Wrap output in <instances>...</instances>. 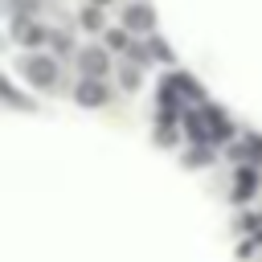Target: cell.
<instances>
[{
    "instance_id": "obj_1",
    "label": "cell",
    "mask_w": 262,
    "mask_h": 262,
    "mask_svg": "<svg viewBox=\"0 0 262 262\" xmlns=\"http://www.w3.org/2000/svg\"><path fill=\"white\" fill-rule=\"evenodd\" d=\"M25 78L33 86H53L57 82V66L49 57H25Z\"/></svg>"
},
{
    "instance_id": "obj_2",
    "label": "cell",
    "mask_w": 262,
    "mask_h": 262,
    "mask_svg": "<svg viewBox=\"0 0 262 262\" xmlns=\"http://www.w3.org/2000/svg\"><path fill=\"white\" fill-rule=\"evenodd\" d=\"M78 102H82V106H102V102H106V90H102L94 78H86V82L78 86Z\"/></svg>"
},
{
    "instance_id": "obj_3",
    "label": "cell",
    "mask_w": 262,
    "mask_h": 262,
    "mask_svg": "<svg viewBox=\"0 0 262 262\" xmlns=\"http://www.w3.org/2000/svg\"><path fill=\"white\" fill-rule=\"evenodd\" d=\"M127 29H131V33H147V29H151V8H147V4L127 8Z\"/></svg>"
},
{
    "instance_id": "obj_4",
    "label": "cell",
    "mask_w": 262,
    "mask_h": 262,
    "mask_svg": "<svg viewBox=\"0 0 262 262\" xmlns=\"http://www.w3.org/2000/svg\"><path fill=\"white\" fill-rule=\"evenodd\" d=\"M254 188H258L254 172H250V168H242V172H237V188H233V196H237V201H246V196H250Z\"/></svg>"
},
{
    "instance_id": "obj_5",
    "label": "cell",
    "mask_w": 262,
    "mask_h": 262,
    "mask_svg": "<svg viewBox=\"0 0 262 262\" xmlns=\"http://www.w3.org/2000/svg\"><path fill=\"white\" fill-rule=\"evenodd\" d=\"M82 66H86V74H102L106 70V57L102 53H82Z\"/></svg>"
},
{
    "instance_id": "obj_6",
    "label": "cell",
    "mask_w": 262,
    "mask_h": 262,
    "mask_svg": "<svg viewBox=\"0 0 262 262\" xmlns=\"http://www.w3.org/2000/svg\"><path fill=\"white\" fill-rule=\"evenodd\" d=\"M82 25H86V29H98V25H102V12H98V8H86V12H82Z\"/></svg>"
},
{
    "instance_id": "obj_7",
    "label": "cell",
    "mask_w": 262,
    "mask_h": 262,
    "mask_svg": "<svg viewBox=\"0 0 262 262\" xmlns=\"http://www.w3.org/2000/svg\"><path fill=\"white\" fill-rule=\"evenodd\" d=\"M53 45H57V53H70V49H74V41H70V37H61V33L53 37Z\"/></svg>"
},
{
    "instance_id": "obj_8",
    "label": "cell",
    "mask_w": 262,
    "mask_h": 262,
    "mask_svg": "<svg viewBox=\"0 0 262 262\" xmlns=\"http://www.w3.org/2000/svg\"><path fill=\"white\" fill-rule=\"evenodd\" d=\"M123 86L135 90V86H139V74H135V70H123Z\"/></svg>"
},
{
    "instance_id": "obj_9",
    "label": "cell",
    "mask_w": 262,
    "mask_h": 262,
    "mask_svg": "<svg viewBox=\"0 0 262 262\" xmlns=\"http://www.w3.org/2000/svg\"><path fill=\"white\" fill-rule=\"evenodd\" d=\"M209 160H213L209 151H188V164H209Z\"/></svg>"
},
{
    "instance_id": "obj_10",
    "label": "cell",
    "mask_w": 262,
    "mask_h": 262,
    "mask_svg": "<svg viewBox=\"0 0 262 262\" xmlns=\"http://www.w3.org/2000/svg\"><path fill=\"white\" fill-rule=\"evenodd\" d=\"M151 49H156V57H164V61H168V57H172V53H168V45H164V41H151Z\"/></svg>"
},
{
    "instance_id": "obj_11",
    "label": "cell",
    "mask_w": 262,
    "mask_h": 262,
    "mask_svg": "<svg viewBox=\"0 0 262 262\" xmlns=\"http://www.w3.org/2000/svg\"><path fill=\"white\" fill-rule=\"evenodd\" d=\"M94 4H106V0H94Z\"/></svg>"
}]
</instances>
